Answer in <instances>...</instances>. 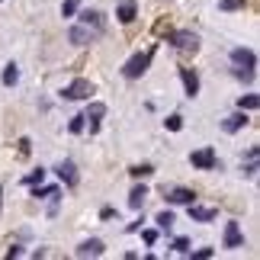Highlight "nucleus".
I'll list each match as a JSON object with an SVG mask.
<instances>
[{
	"label": "nucleus",
	"instance_id": "nucleus-28",
	"mask_svg": "<svg viewBox=\"0 0 260 260\" xmlns=\"http://www.w3.org/2000/svg\"><path fill=\"white\" fill-rule=\"evenodd\" d=\"M42 180H45V171H42V167H39L36 174H29V177H26V183H42Z\"/></svg>",
	"mask_w": 260,
	"mask_h": 260
},
{
	"label": "nucleus",
	"instance_id": "nucleus-8",
	"mask_svg": "<svg viewBox=\"0 0 260 260\" xmlns=\"http://www.w3.org/2000/svg\"><path fill=\"white\" fill-rule=\"evenodd\" d=\"M232 64L235 68H251V71H254V68H257V55L251 52V48H235V52H232Z\"/></svg>",
	"mask_w": 260,
	"mask_h": 260
},
{
	"label": "nucleus",
	"instance_id": "nucleus-10",
	"mask_svg": "<svg viewBox=\"0 0 260 260\" xmlns=\"http://www.w3.org/2000/svg\"><path fill=\"white\" fill-rule=\"evenodd\" d=\"M225 247H244V235L241 228H238V222H225Z\"/></svg>",
	"mask_w": 260,
	"mask_h": 260
},
{
	"label": "nucleus",
	"instance_id": "nucleus-20",
	"mask_svg": "<svg viewBox=\"0 0 260 260\" xmlns=\"http://www.w3.org/2000/svg\"><path fill=\"white\" fill-rule=\"evenodd\" d=\"M32 196L36 199H58V196H61V189H58V186H42V189H32Z\"/></svg>",
	"mask_w": 260,
	"mask_h": 260
},
{
	"label": "nucleus",
	"instance_id": "nucleus-18",
	"mask_svg": "<svg viewBox=\"0 0 260 260\" xmlns=\"http://www.w3.org/2000/svg\"><path fill=\"white\" fill-rule=\"evenodd\" d=\"M0 81H4V87H13V84L19 81V68H16L13 61H10V64L4 68V77H0Z\"/></svg>",
	"mask_w": 260,
	"mask_h": 260
},
{
	"label": "nucleus",
	"instance_id": "nucleus-27",
	"mask_svg": "<svg viewBox=\"0 0 260 260\" xmlns=\"http://www.w3.org/2000/svg\"><path fill=\"white\" fill-rule=\"evenodd\" d=\"M215 251L212 247H203V251H189V257H196V260H206V257H212Z\"/></svg>",
	"mask_w": 260,
	"mask_h": 260
},
{
	"label": "nucleus",
	"instance_id": "nucleus-14",
	"mask_svg": "<svg viewBox=\"0 0 260 260\" xmlns=\"http://www.w3.org/2000/svg\"><path fill=\"white\" fill-rule=\"evenodd\" d=\"M55 171H58V177H61L68 186H77V167H74V161H61Z\"/></svg>",
	"mask_w": 260,
	"mask_h": 260
},
{
	"label": "nucleus",
	"instance_id": "nucleus-3",
	"mask_svg": "<svg viewBox=\"0 0 260 260\" xmlns=\"http://www.w3.org/2000/svg\"><path fill=\"white\" fill-rule=\"evenodd\" d=\"M189 164H193L196 171H215V167H218V157H215L212 148H199V151L189 154Z\"/></svg>",
	"mask_w": 260,
	"mask_h": 260
},
{
	"label": "nucleus",
	"instance_id": "nucleus-26",
	"mask_svg": "<svg viewBox=\"0 0 260 260\" xmlns=\"http://www.w3.org/2000/svg\"><path fill=\"white\" fill-rule=\"evenodd\" d=\"M174 251L177 254H189V241H186V238H177V241H174Z\"/></svg>",
	"mask_w": 260,
	"mask_h": 260
},
{
	"label": "nucleus",
	"instance_id": "nucleus-23",
	"mask_svg": "<svg viewBox=\"0 0 260 260\" xmlns=\"http://www.w3.org/2000/svg\"><path fill=\"white\" fill-rule=\"evenodd\" d=\"M164 125L171 128V132H180V128H183V116H167V119H164Z\"/></svg>",
	"mask_w": 260,
	"mask_h": 260
},
{
	"label": "nucleus",
	"instance_id": "nucleus-12",
	"mask_svg": "<svg viewBox=\"0 0 260 260\" xmlns=\"http://www.w3.org/2000/svg\"><path fill=\"white\" fill-rule=\"evenodd\" d=\"M215 209H209V206H196V203H189V218L193 222H215Z\"/></svg>",
	"mask_w": 260,
	"mask_h": 260
},
{
	"label": "nucleus",
	"instance_id": "nucleus-21",
	"mask_svg": "<svg viewBox=\"0 0 260 260\" xmlns=\"http://www.w3.org/2000/svg\"><path fill=\"white\" fill-rule=\"evenodd\" d=\"M154 222L161 225V228H171V225H174V212H171V209H164V212H157Z\"/></svg>",
	"mask_w": 260,
	"mask_h": 260
},
{
	"label": "nucleus",
	"instance_id": "nucleus-6",
	"mask_svg": "<svg viewBox=\"0 0 260 260\" xmlns=\"http://www.w3.org/2000/svg\"><path fill=\"white\" fill-rule=\"evenodd\" d=\"M167 203L171 206H189V203H196V193L189 186H174L171 193H167Z\"/></svg>",
	"mask_w": 260,
	"mask_h": 260
},
{
	"label": "nucleus",
	"instance_id": "nucleus-15",
	"mask_svg": "<svg viewBox=\"0 0 260 260\" xmlns=\"http://www.w3.org/2000/svg\"><path fill=\"white\" fill-rule=\"evenodd\" d=\"M106 116V106L103 103H90V109H87V116L84 119H90V132H96L100 128V119Z\"/></svg>",
	"mask_w": 260,
	"mask_h": 260
},
{
	"label": "nucleus",
	"instance_id": "nucleus-25",
	"mask_svg": "<svg viewBox=\"0 0 260 260\" xmlns=\"http://www.w3.org/2000/svg\"><path fill=\"white\" fill-rule=\"evenodd\" d=\"M68 132H74V135H77V132H84V116H74L71 122H68Z\"/></svg>",
	"mask_w": 260,
	"mask_h": 260
},
{
	"label": "nucleus",
	"instance_id": "nucleus-24",
	"mask_svg": "<svg viewBox=\"0 0 260 260\" xmlns=\"http://www.w3.org/2000/svg\"><path fill=\"white\" fill-rule=\"evenodd\" d=\"M128 174H132V177H151V174H154V167H151V164H138V167H132Z\"/></svg>",
	"mask_w": 260,
	"mask_h": 260
},
{
	"label": "nucleus",
	"instance_id": "nucleus-30",
	"mask_svg": "<svg viewBox=\"0 0 260 260\" xmlns=\"http://www.w3.org/2000/svg\"><path fill=\"white\" fill-rule=\"evenodd\" d=\"M142 238H145V244H154L157 241V232H154V228H148V232H142Z\"/></svg>",
	"mask_w": 260,
	"mask_h": 260
},
{
	"label": "nucleus",
	"instance_id": "nucleus-5",
	"mask_svg": "<svg viewBox=\"0 0 260 260\" xmlns=\"http://www.w3.org/2000/svg\"><path fill=\"white\" fill-rule=\"evenodd\" d=\"M81 26H87L93 36H103V32H106L103 13H96V10H84V13H81Z\"/></svg>",
	"mask_w": 260,
	"mask_h": 260
},
{
	"label": "nucleus",
	"instance_id": "nucleus-16",
	"mask_svg": "<svg viewBox=\"0 0 260 260\" xmlns=\"http://www.w3.org/2000/svg\"><path fill=\"white\" fill-rule=\"evenodd\" d=\"M68 39H71L74 45H87V42H93V32H90L87 26H74L71 32H68Z\"/></svg>",
	"mask_w": 260,
	"mask_h": 260
},
{
	"label": "nucleus",
	"instance_id": "nucleus-22",
	"mask_svg": "<svg viewBox=\"0 0 260 260\" xmlns=\"http://www.w3.org/2000/svg\"><path fill=\"white\" fill-rule=\"evenodd\" d=\"M77 7H81V0H64V4H61V16H74Z\"/></svg>",
	"mask_w": 260,
	"mask_h": 260
},
{
	"label": "nucleus",
	"instance_id": "nucleus-29",
	"mask_svg": "<svg viewBox=\"0 0 260 260\" xmlns=\"http://www.w3.org/2000/svg\"><path fill=\"white\" fill-rule=\"evenodd\" d=\"M218 7H222V10H238V7H244V0H222Z\"/></svg>",
	"mask_w": 260,
	"mask_h": 260
},
{
	"label": "nucleus",
	"instance_id": "nucleus-11",
	"mask_svg": "<svg viewBox=\"0 0 260 260\" xmlns=\"http://www.w3.org/2000/svg\"><path fill=\"white\" fill-rule=\"evenodd\" d=\"M247 122H251V119H247V113H244V109H238V113H232V116L222 122V128H225V132H241Z\"/></svg>",
	"mask_w": 260,
	"mask_h": 260
},
{
	"label": "nucleus",
	"instance_id": "nucleus-2",
	"mask_svg": "<svg viewBox=\"0 0 260 260\" xmlns=\"http://www.w3.org/2000/svg\"><path fill=\"white\" fill-rule=\"evenodd\" d=\"M171 45L177 48V52L189 55V52H196V48H199V36H196V32H189V29H180V32L171 36Z\"/></svg>",
	"mask_w": 260,
	"mask_h": 260
},
{
	"label": "nucleus",
	"instance_id": "nucleus-13",
	"mask_svg": "<svg viewBox=\"0 0 260 260\" xmlns=\"http://www.w3.org/2000/svg\"><path fill=\"white\" fill-rule=\"evenodd\" d=\"M180 81H183V87H186V96H196L199 93V77H196V71L180 68Z\"/></svg>",
	"mask_w": 260,
	"mask_h": 260
},
{
	"label": "nucleus",
	"instance_id": "nucleus-17",
	"mask_svg": "<svg viewBox=\"0 0 260 260\" xmlns=\"http://www.w3.org/2000/svg\"><path fill=\"white\" fill-rule=\"evenodd\" d=\"M145 196H148V189L145 186H135L132 193H128V206H132V209H142L145 206Z\"/></svg>",
	"mask_w": 260,
	"mask_h": 260
},
{
	"label": "nucleus",
	"instance_id": "nucleus-1",
	"mask_svg": "<svg viewBox=\"0 0 260 260\" xmlns=\"http://www.w3.org/2000/svg\"><path fill=\"white\" fill-rule=\"evenodd\" d=\"M151 58H154V52H138V55H132L125 61V68H122V74H125V81H138L145 71H148V64H151Z\"/></svg>",
	"mask_w": 260,
	"mask_h": 260
},
{
	"label": "nucleus",
	"instance_id": "nucleus-4",
	"mask_svg": "<svg viewBox=\"0 0 260 260\" xmlns=\"http://www.w3.org/2000/svg\"><path fill=\"white\" fill-rule=\"evenodd\" d=\"M90 93H93V84L84 81V77H77V81H71V84L61 90L64 100H90Z\"/></svg>",
	"mask_w": 260,
	"mask_h": 260
},
{
	"label": "nucleus",
	"instance_id": "nucleus-9",
	"mask_svg": "<svg viewBox=\"0 0 260 260\" xmlns=\"http://www.w3.org/2000/svg\"><path fill=\"white\" fill-rule=\"evenodd\" d=\"M106 251V244L103 241H100V238H90V241H81V244H77V257H100V254H103Z\"/></svg>",
	"mask_w": 260,
	"mask_h": 260
},
{
	"label": "nucleus",
	"instance_id": "nucleus-19",
	"mask_svg": "<svg viewBox=\"0 0 260 260\" xmlns=\"http://www.w3.org/2000/svg\"><path fill=\"white\" fill-rule=\"evenodd\" d=\"M257 106H260V96L257 93H247V96L238 100V109H244V113H254Z\"/></svg>",
	"mask_w": 260,
	"mask_h": 260
},
{
	"label": "nucleus",
	"instance_id": "nucleus-7",
	"mask_svg": "<svg viewBox=\"0 0 260 260\" xmlns=\"http://www.w3.org/2000/svg\"><path fill=\"white\" fill-rule=\"evenodd\" d=\"M135 16H138V4L135 0H119V7H116V19L119 23H135Z\"/></svg>",
	"mask_w": 260,
	"mask_h": 260
}]
</instances>
